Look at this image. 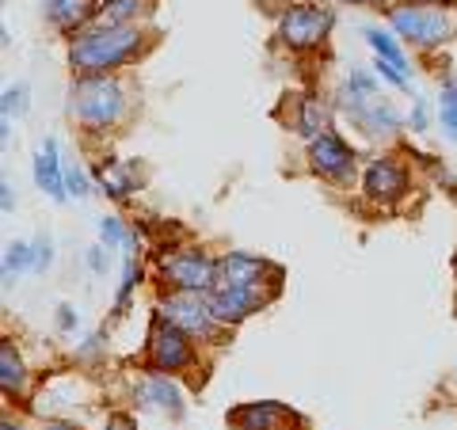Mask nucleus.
<instances>
[{"label": "nucleus", "instance_id": "obj_1", "mask_svg": "<svg viewBox=\"0 0 457 430\" xmlns=\"http://www.w3.org/2000/svg\"><path fill=\"white\" fill-rule=\"evenodd\" d=\"M141 50V35L134 27H96V31H84L73 50H69V65L80 69V73H107V69L130 62Z\"/></svg>", "mask_w": 457, "mask_h": 430}, {"label": "nucleus", "instance_id": "obj_2", "mask_svg": "<svg viewBox=\"0 0 457 430\" xmlns=\"http://www.w3.org/2000/svg\"><path fill=\"white\" fill-rule=\"evenodd\" d=\"M122 88L107 77H84L73 84V99H69V111H73V119L88 122L92 130H104V126L119 122L122 119Z\"/></svg>", "mask_w": 457, "mask_h": 430}, {"label": "nucleus", "instance_id": "obj_3", "mask_svg": "<svg viewBox=\"0 0 457 430\" xmlns=\"http://www.w3.org/2000/svg\"><path fill=\"white\" fill-rule=\"evenodd\" d=\"M343 107H347V114L359 122L362 134H389L396 126L393 107L381 103L378 84H374V77H366V73H354L347 80V88H343Z\"/></svg>", "mask_w": 457, "mask_h": 430}, {"label": "nucleus", "instance_id": "obj_4", "mask_svg": "<svg viewBox=\"0 0 457 430\" xmlns=\"http://www.w3.org/2000/svg\"><path fill=\"white\" fill-rule=\"evenodd\" d=\"M191 366V339L183 327H176L171 320L156 324L149 335V369L156 374H176V369Z\"/></svg>", "mask_w": 457, "mask_h": 430}, {"label": "nucleus", "instance_id": "obj_5", "mask_svg": "<svg viewBox=\"0 0 457 430\" xmlns=\"http://www.w3.org/2000/svg\"><path fill=\"white\" fill-rule=\"evenodd\" d=\"M393 27L404 38L420 42V46H435V42H446L453 35V23L446 12L438 8H396L393 12Z\"/></svg>", "mask_w": 457, "mask_h": 430}, {"label": "nucleus", "instance_id": "obj_6", "mask_svg": "<svg viewBox=\"0 0 457 430\" xmlns=\"http://www.w3.org/2000/svg\"><path fill=\"white\" fill-rule=\"evenodd\" d=\"M332 31V12L328 8H290L278 23V35L286 46L294 50H305V46H317V42Z\"/></svg>", "mask_w": 457, "mask_h": 430}, {"label": "nucleus", "instance_id": "obj_7", "mask_svg": "<svg viewBox=\"0 0 457 430\" xmlns=\"http://www.w3.org/2000/svg\"><path fill=\"white\" fill-rule=\"evenodd\" d=\"M161 312H164V320H171L176 327H183L187 335H210L213 332V309H210V301H203L198 294L191 290H179V294H168L161 301Z\"/></svg>", "mask_w": 457, "mask_h": 430}, {"label": "nucleus", "instance_id": "obj_8", "mask_svg": "<svg viewBox=\"0 0 457 430\" xmlns=\"http://www.w3.org/2000/svg\"><path fill=\"white\" fill-rule=\"evenodd\" d=\"M213 270L218 263H210L203 252H176V255H164L161 260V275L179 285V290H191V294H203L213 285Z\"/></svg>", "mask_w": 457, "mask_h": 430}, {"label": "nucleus", "instance_id": "obj_9", "mask_svg": "<svg viewBox=\"0 0 457 430\" xmlns=\"http://www.w3.org/2000/svg\"><path fill=\"white\" fill-rule=\"evenodd\" d=\"M263 275H267V263L263 260H252V255H225V260H218V270H213V285L210 290H245V294H260L263 285Z\"/></svg>", "mask_w": 457, "mask_h": 430}, {"label": "nucleus", "instance_id": "obj_10", "mask_svg": "<svg viewBox=\"0 0 457 430\" xmlns=\"http://www.w3.org/2000/svg\"><path fill=\"white\" fill-rule=\"evenodd\" d=\"M309 161H312V168H317L320 176L339 179V183H347V179H351V171H354V156H351V149L343 145L339 137H332V134L312 137Z\"/></svg>", "mask_w": 457, "mask_h": 430}, {"label": "nucleus", "instance_id": "obj_11", "mask_svg": "<svg viewBox=\"0 0 457 430\" xmlns=\"http://www.w3.org/2000/svg\"><path fill=\"white\" fill-rule=\"evenodd\" d=\"M404 187L408 179L393 161H374L366 168V194L378 198V203H393V198L404 194Z\"/></svg>", "mask_w": 457, "mask_h": 430}, {"label": "nucleus", "instance_id": "obj_12", "mask_svg": "<svg viewBox=\"0 0 457 430\" xmlns=\"http://www.w3.org/2000/svg\"><path fill=\"white\" fill-rule=\"evenodd\" d=\"M35 179H38V187L46 191L50 198H62L69 194L65 191V171H62V161H57V141L54 137H46L42 141V149H38V156H35Z\"/></svg>", "mask_w": 457, "mask_h": 430}, {"label": "nucleus", "instance_id": "obj_13", "mask_svg": "<svg viewBox=\"0 0 457 430\" xmlns=\"http://www.w3.org/2000/svg\"><path fill=\"white\" fill-rule=\"evenodd\" d=\"M233 426L237 430H278V423H286V419H294L290 411H286L282 404H245V408H237L233 415Z\"/></svg>", "mask_w": 457, "mask_h": 430}, {"label": "nucleus", "instance_id": "obj_14", "mask_svg": "<svg viewBox=\"0 0 457 430\" xmlns=\"http://www.w3.org/2000/svg\"><path fill=\"white\" fill-rule=\"evenodd\" d=\"M137 400L141 404H149V408H161L168 415H179L183 411V400H179V389L171 385L168 377H149V381H141L137 385Z\"/></svg>", "mask_w": 457, "mask_h": 430}, {"label": "nucleus", "instance_id": "obj_15", "mask_svg": "<svg viewBox=\"0 0 457 430\" xmlns=\"http://www.w3.org/2000/svg\"><path fill=\"white\" fill-rule=\"evenodd\" d=\"M46 16L57 27H80L96 16V0H46Z\"/></svg>", "mask_w": 457, "mask_h": 430}, {"label": "nucleus", "instance_id": "obj_16", "mask_svg": "<svg viewBox=\"0 0 457 430\" xmlns=\"http://www.w3.org/2000/svg\"><path fill=\"white\" fill-rule=\"evenodd\" d=\"M149 12H153L149 0H107V4H104V20L111 27H130V20L149 16Z\"/></svg>", "mask_w": 457, "mask_h": 430}, {"label": "nucleus", "instance_id": "obj_17", "mask_svg": "<svg viewBox=\"0 0 457 430\" xmlns=\"http://www.w3.org/2000/svg\"><path fill=\"white\" fill-rule=\"evenodd\" d=\"M0 385H4V393H20L27 385V374H23V362L12 343L0 347Z\"/></svg>", "mask_w": 457, "mask_h": 430}, {"label": "nucleus", "instance_id": "obj_18", "mask_svg": "<svg viewBox=\"0 0 457 430\" xmlns=\"http://www.w3.org/2000/svg\"><path fill=\"white\" fill-rule=\"evenodd\" d=\"M366 42H370V46L378 50V57H381V62H389V65L396 69V73H404V77H408V62H404V54L396 50V42H393L389 35H385V31H378V27H370V31H366Z\"/></svg>", "mask_w": 457, "mask_h": 430}, {"label": "nucleus", "instance_id": "obj_19", "mask_svg": "<svg viewBox=\"0 0 457 430\" xmlns=\"http://www.w3.org/2000/svg\"><path fill=\"white\" fill-rule=\"evenodd\" d=\"M324 126H328V111L320 99H305V107H302V119H297V130L309 134V137H320L324 134Z\"/></svg>", "mask_w": 457, "mask_h": 430}, {"label": "nucleus", "instance_id": "obj_20", "mask_svg": "<svg viewBox=\"0 0 457 430\" xmlns=\"http://www.w3.org/2000/svg\"><path fill=\"white\" fill-rule=\"evenodd\" d=\"M104 191H107V194H114V198L130 194V191H134V176H130V168H126V164H107V168H104Z\"/></svg>", "mask_w": 457, "mask_h": 430}, {"label": "nucleus", "instance_id": "obj_21", "mask_svg": "<svg viewBox=\"0 0 457 430\" xmlns=\"http://www.w3.org/2000/svg\"><path fill=\"white\" fill-rule=\"evenodd\" d=\"M442 126H446V134L457 137V80H450L446 88H442Z\"/></svg>", "mask_w": 457, "mask_h": 430}, {"label": "nucleus", "instance_id": "obj_22", "mask_svg": "<svg viewBox=\"0 0 457 430\" xmlns=\"http://www.w3.org/2000/svg\"><path fill=\"white\" fill-rule=\"evenodd\" d=\"M23 267H35V248L27 244H8V255H4V275H16Z\"/></svg>", "mask_w": 457, "mask_h": 430}, {"label": "nucleus", "instance_id": "obj_23", "mask_svg": "<svg viewBox=\"0 0 457 430\" xmlns=\"http://www.w3.org/2000/svg\"><path fill=\"white\" fill-rule=\"evenodd\" d=\"M65 191H69V194H77V198L88 194V179H84V171H80V168H69V171H65Z\"/></svg>", "mask_w": 457, "mask_h": 430}, {"label": "nucleus", "instance_id": "obj_24", "mask_svg": "<svg viewBox=\"0 0 457 430\" xmlns=\"http://www.w3.org/2000/svg\"><path fill=\"white\" fill-rule=\"evenodd\" d=\"M134 282H137V263H134V260H126V267H122V290H119V301H126V294L134 290Z\"/></svg>", "mask_w": 457, "mask_h": 430}, {"label": "nucleus", "instance_id": "obj_25", "mask_svg": "<svg viewBox=\"0 0 457 430\" xmlns=\"http://www.w3.org/2000/svg\"><path fill=\"white\" fill-rule=\"evenodd\" d=\"M99 233H104L107 244H122V225L114 221V218H104V221H99Z\"/></svg>", "mask_w": 457, "mask_h": 430}, {"label": "nucleus", "instance_id": "obj_26", "mask_svg": "<svg viewBox=\"0 0 457 430\" xmlns=\"http://www.w3.org/2000/svg\"><path fill=\"white\" fill-rule=\"evenodd\" d=\"M12 111H23V88H8L4 92V122L12 119Z\"/></svg>", "mask_w": 457, "mask_h": 430}, {"label": "nucleus", "instance_id": "obj_27", "mask_svg": "<svg viewBox=\"0 0 457 430\" xmlns=\"http://www.w3.org/2000/svg\"><path fill=\"white\" fill-rule=\"evenodd\" d=\"M50 255H54V252H50V240H38V244H35V267H46Z\"/></svg>", "mask_w": 457, "mask_h": 430}, {"label": "nucleus", "instance_id": "obj_28", "mask_svg": "<svg viewBox=\"0 0 457 430\" xmlns=\"http://www.w3.org/2000/svg\"><path fill=\"white\" fill-rule=\"evenodd\" d=\"M104 430H134V423L126 419V415H114V419H111V423H107Z\"/></svg>", "mask_w": 457, "mask_h": 430}, {"label": "nucleus", "instance_id": "obj_29", "mask_svg": "<svg viewBox=\"0 0 457 430\" xmlns=\"http://www.w3.org/2000/svg\"><path fill=\"white\" fill-rule=\"evenodd\" d=\"M411 126H416V130H423V126H427V107L423 103L416 107V114H411Z\"/></svg>", "mask_w": 457, "mask_h": 430}, {"label": "nucleus", "instance_id": "obj_30", "mask_svg": "<svg viewBox=\"0 0 457 430\" xmlns=\"http://www.w3.org/2000/svg\"><path fill=\"white\" fill-rule=\"evenodd\" d=\"M57 320H62V327H73V312H69V305H62V317Z\"/></svg>", "mask_w": 457, "mask_h": 430}, {"label": "nucleus", "instance_id": "obj_31", "mask_svg": "<svg viewBox=\"0 0 457 430\" xmlns=\"http://www.w3.org/2000/svg\"><path fill=\"white\" fill-rule=\"evenodd\" d=\"M88 263H92L96 270H104V252H92V255H88Z\"/></svg>", "mask_w": 457, "mask_h": 430}, {"label": "nucleus", "instance_id": "obj_32", "mask_svg": "<svg viewBox=\"0 0 457 430\" xmlns=\"http://www.w3.org/2000/svg\"><path fill=\"white\" fill-rule=\"evenodd\" d=\"M50 430H77V426H69V423H50Z\"/></svg>", "mask_w": 457, "mask_h": 430}, {"label": "nucleus", "instance_id": "obj_33", "mask_svg": "<svg viewBox=\"0 0 457 430\" xmlns=\"http://www.w3.org/2000/svg\"><path fill=\"white\" fill-rule=\"evenodd\" d=\"M4 430H23V426H16V423H4Z\"/></svg>", "mask_w": 457, "mask_h": 430}]
</instances>
